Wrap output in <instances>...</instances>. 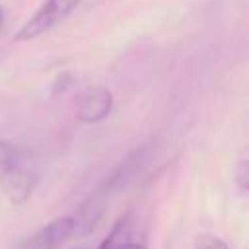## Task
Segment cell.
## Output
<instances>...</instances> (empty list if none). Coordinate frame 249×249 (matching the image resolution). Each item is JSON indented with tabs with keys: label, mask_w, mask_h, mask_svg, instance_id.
Instances as JSON below:
<instances>
[{
	"label": "cell",
	"mask_w": 249,
	"mask_h": 249,
	"mask_svg": "<svg viewBox=\"0 0 249 249\" xmlns=\"http://www.w3.org/2000/svg\"><path fill=\"white\" fill-rule=\"evenodd\" d=\"M41 171L37 160L31 154L19 152L16 160L4 171H0V185L12 204H23L33 195Z\"/></svg>",
	"instance_id": "6da1fadb"
},
{
	"label": "cell",
	"mask_w": 249,
	"mask_h": 249,
	"mask_svg": "<svg viewBox=\"0 0 249 249\" xmlns=\"http://www.w3.org/2000/svg\"><path fill=\"white\" fill-rule=\"evenodd\" d=\"M113 109V95L105 86H93L88 88L80 97L76 105V117L82 123L93 124L109 117Z\"/></svg>",
	"instance_id": "5b68a950"
},
{
	"label": "cell",
	"mask_w": 249,
	"mask_h": 249,
	"mask_svg": "<svg viewBox=\"0 0 249 249\" xmlns=\"http://www.w3.org/2000/svg\"><path fill=\"white\" fill-rule=\"evenodd\" d=\"M2 21H4V14H2V8H0V29H2Z\"/></svg>",
	"instance_id": "30bf717a"
},
{
	"label": "cell",
	"mask_w": 249,
	"mask_h": 249,
	"mask_svg": "<svg viewBox=\"0 0 249 249\" xmlns=\"http://www.w3.org/2000/svg\"><path fill=\"white\" fill-rule=\"evenodd\" d=\"M97 249H146V243L138 239L134 214H123L107 233V237L97 245Z\"/></svg>",
	"instance_id": "8992f818"
},
{
	"label": "cell",
	"mask_w": 249,
	"mask_h": 249,
	"mask_svg": "<svg viewBox=\"0 0 249 249\" xmlns=\"http://www.w3.org/2000/svg\"><path fill=\"white\" fill-rule=\"evenodd\" d=\"M18 154H19V150H18L12 142L0 140V171H4V169L16 160Z\"/></svg>",
	"instance_id": "ba28073f"
},
{
	"label": "cell",
	"mask_w": 249,
	"mask_h": 249,
	"mask_svg": "<svg viewBox=\"0 0 249 249\" xmlns=\"http://www.w3.org/2000/svg\"><path fill=\"white\" fill-rule=\"evenodd\" d=\"M150 158H152V146L150 144H142L136 150H132L130 154H126L121 160V163L111 171V175L101 185L97 195L105 196V195H111V193H117L124 187H128L132 181H136V177L142 173V169H146Z\"/></svg>",
	"instance_id": "3957f363"
},
{
	"label": "cell",
	"mask_w": 249,
	"mask_h": 249,
	"mask_svg": "<svg viewBox=\"0 0 249 249\" xmlns=\"http://www.w3.org/2000/svg\"><path fill=\"white\" fill-rule=\"evenodd\" d=\"M195 249H230L228 243L212 233H202L196 237V243H195Z\"/></svg>",
	"instance_id": "52a82bcc"
},
{
	"label": "cell",
	"mask_w": 249,
	"mask_h": 249,
	"mask_svg": "<svg viewBox=\"0 0 249 249\" xmlns=\"http://www.w3.org/2000/svg\"><path fill=\"white\" fill-rule=\"evenodd\" d=\"M235 181H237V185L241 187V191L247 189V161H241V163H239V167H237V171H235Z\"/></svg>",
	"instance_id": "9c48e42d"
},
{
	"label": "cell",
	"mask_w": 249,
	"mask_h": 249,
	"mask_svg": "<svg viewBox=\"0 0 249 249\" xmlns=\"http://www.w3.org/2000/svg\"><path fill=\"white\" fill-rule=\"evenodd\" d=\"M78 230L76 216H58L33 235H29L18 249H58Z\"/></svg>",
	"instance_id": "277c9868"
},
{
	"label": "cell",
	"mask_w": 249,
	"mask_h": 249,
	"mask_svg": "<svg viewBox=\"0 0 249 249\" xmlns=\"http://www.w3.org/2000/svg\"><path fill=\"white\" fill-rule=\"evenodd\" d=\"M80 0H45L41 8L18 29L14 35V41H31L53 27H56L60 21H64L76 8Z\"/></svg>",
	"instance_id": "7a4b0ae2"
}]
</instances>
